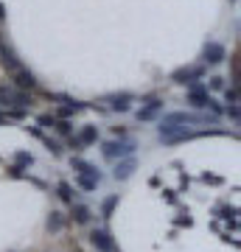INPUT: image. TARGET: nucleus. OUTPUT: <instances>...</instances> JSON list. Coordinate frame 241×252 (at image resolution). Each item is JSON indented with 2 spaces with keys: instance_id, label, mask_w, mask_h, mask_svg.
Wrapping results in <instances>:
<instances>
[{
  "instance_id": "nucleus-13",
  "label": "nucleus",
  "mask_w": 241,
  "mask_h": 252,
  "mask_svg": "<svg viewBox=\"0 0 241 252\" xmlns=\"http://www.w3.org/2000/svg\"><path fill=\"white\" fill-rule=\"evenodd\" d=\"M160 112H163V101L154 98V95H149V104L138 109V112H135V118H138V121H154Z\"/></svg>"
},
{
  "instance_id": "nucleus-32",
  "label": "nucleus",
  "mask_w": 241,
  "mask_h": 252,
  "mask_svg": "<svg viewBox=\"0 0 241 252\" xmlns=\"http://www.w3.org/2000/svg\"><path fill=\"white\" fill-rule=\"evenodd\" d=\"M112 135H115V137H126V129H124V126H112Z\"/></svg>"
},
{
  "instance_id": "nucleus-20",
  "label": "nucleus",
  "mask_w": 241,
  "mask_h": 252,
  "mask_svg": "<svg viewBox=\"0 0 241 252\" xmlns=\"http://www.w3.org/2000/svg\"><path fill=\"white\" fill-rule=\"evenodd\" d=\"M56 196L62 199L65 205H73V202H76V196H79V193H76V188H73L70 182H59V185H56Z\"/></svg>"
},
{
  "instance_id": "nucleus-2",
  "label": "nucleus",
  "mask_w": 241,
  "mask_h": 252,
  "mask_svg": "<svg viewBox=\"0 0 241 252\" xmlns=\"http://www.w3.org/2000/svg\"><path fill=\"white\" fill-rule=\"evenodd\" d=\"M135 149H138V143H135L132 137H112V140L101 143V157L115 162V160H124V157H132Z\"/></svg>"
},
{
  "instance_id": "nucleus-28",
  "label": "nucleus",
  "mask_w": 241,
  "mask_h": 252,
  "mask_svg": "<svg viewBox=\"0 0 241 252\" xmlns=\"http://www.w3.org/2000/svg\"><path fill=\"white\" fill-rule=\"evenodd\" d=\"M28 115V109H20V107H11L9 112H6V115L3 118H11V121H23V118Z\"/></svg>"
},
{
  "instance_id": "nucleus-27",
  "label": "nucleus",
  "mask_w": 241,
  "mask_h": 252,
  "mask_svg": "<svg viewBox=\"0 0 241 252\" xmlns=\"http://www.w3.org/2000/svg\"><path fill=\"white\" fill-rule=\"evenodd\" d=\"M224 101H227V104H239V87H224Z\"/></svg>"
},
{
  "instance_id": "nucleus-19",
  "label": "nucleus",
  "mask_w": 241,
  "mask_h": 252,
  "mask_svg": "<svg viewBox=\"0 0 241 252\" xmlns=\"http://www.w3.org/2000/svg\"><path fill=\"white\" fill-rule=\"evenodd\" d=\"M70 168L76 174H96V177H104V174L93 165V162H87V160H81V157H70Z\"/></svg>"
},
{
  "instance_id": "nucleus-24",
  "label": "nucleus",
  "mask_w": 241,
  "mask_h": 252,
  "mask_svg": "<svg viewBox=\"0 0 241 252\" xmlns=\"http://www.w3.org/2000/svg\"><path fill=\"white\" fill-rule=\"evenodd\" d=\"M14 165L23 168V171L31 168V165H34V154H31V152H17V154H14Z\"/></svg>"
},
{
  "instance_id": "nucleus-34",
  "label": "nucleus",
  "mask_w": 241,
  "mask_h": 252,
  "mask_svg": "<svg viewBox=\"0 0 241 252\" xmlns=\"http://www.w3.org/2000/svg\"><path fill=\"white\" fill-rule=\"evenodd\" d=\"M0 20H6V9L3 6H0Z\"/></svg>"
},
{
  "instance_id": "nucleus-3",
  "label": "nucleus",
  "mask_w": 241,
  "mask_h": 252,
  "mask_svg": "<svg viewBox=\"0 0 241 252\" xmlns=\"http://www.w3.org/2000/svg\"><path fill=\"white\" fill-rule=\"evenodd\" d=\"M34 104V95L28 90H20V87H6L0 84V107H20V109H28Z\"/></svg>"
},
{
  "instance_id": "nucleus-25",
  "label": "nucleus",
  "mask_w": 241,
  "mask_h": 252,
  "mask_svg": "<svg viewBox=\"0 0 241 252\" xmlns=\"http://www.w3.org/2000/svg\"><path fill=\"white\" fill-rule=\"evenodd\" d=\"M205 87H207V90H213V93H219V90H224V87H227V79H222V76H210Z\"/></svg>"
},
{
  "instance_id": "nucleus-26",
  "label": "nucleus",
  "mask_w": 241,
  "mask_h": 252,
  "mask_svg": "<svg viewBox=\"0 0 241 252\" xmlns=\"http://www.w3.org/2000/svg\"><path fill=\"white\" fill-rule=\"evenodd\" d=\"M36 124H39V129H54V126H56V115L42 112V115H36Z\"/></svg>"
},
{
  "instance_id": "nucleus-8",
  "label": "nucleus",
  "mask_w": 241,
  "mask_h": 252,
  "mask_svg": "<svg viewBox=\"0 0 241 252\" xmlns=\"http://www.w3.org/2000/svg\"><path fill=\"white\" fill-rule=\"evenodd\" d=\"M135 171H138V160H135V154H132V157L115 160V165H112V180H115V182H126Z\"/></svg>"
},
{
  "instance_id": "nucleus-4",
  "label": "nucleus",
  "mask_w": 241,
  "mask_h": 252,
  "mask_svg": "<svg viewBox=\"0 0 241 252\" xmlns=\"http://www.w3.org/2000/svg\"><path fill=\"white\" fill-rule=\"evenodd\" d=\"M207 76V67L205 64H185V67H177V70L171 73V81L174 84H182V87H191V84H197Z\"/></svg>"
},
{
  "instance_id": "nucleus-16",
  "label": "nucleus",
  "mask_w": 241,
  "mask_h": 252,
  "mask_svg": "<svg viewBox=\"0 0 241 252\" xmlns=\"http://www.w3.org/2000/svg\"><path fill=\"white\" fill-rule=\"evenodd\" d=\"M70 219H73V224H90V221H93V210H90L87 205H81V202H73Z\"/></svg>"
},
{
  "instance_id": "nucleus-33",
  "label": "nucleus",
  "mask_w": 241,
  "mask_h": 252,
  "mask_svg": "<svg viewBox=\"0 0 241 252\" xmlns=\"http://www.w3.org/2000/svg\"><path fill=\"white\" fill-rule=\"evenodd\" d=\"M202 180H205V182H213V185H219V182H222V180H219V177H207V174H205V177H202Z\"/></svg>"
},
{
  "instance_id": "nucleus-18",
  "label": "nucleus",
  "mask_w": 241,
  "mask_h": 252,
  "mask_svg": "<svg viewBox=\"0 0 241 252\" xmlns=\"http://www.w3.org/2000/svg\"><path fill=\"white\" fill-rule=\"evenodd\" d=\"M76 137L81 140V146H93V143H99V126H96V124L81 126L79 135H76Z\"/></svg>"
},
{
  "instance_id": "nucleus-17",
  "label": "nucleus",
  "mask_w": 241,
  "mask_h": 252,
  "mask_svg": "<svg viewBox=\"0 0 241 252\" xmlns=\"http://www.w3.org/2000/svg\"><path fill=\"white\" fill-rule=\"evenodd\" d=\"M101 180H104V177H96V174H76V185H79L81 190H87V193H96Z\"/></svg>"
},
{
  "instance_id": "nucleus-22",
  "label": "nucleus",
  "mask_w": 241,
  "mask_h": 252,
  "mask_svg": "<svg viewBox=\"0 0 241 252\" xmlns=\"http://www.w3.org/2000/svg\"><path fill=\"white\" fill-rule=\"evenodd\" d=\"M118 205H121V196H118V193L107 196L104 202H101V219H112V213H115Z\"/></svg>"
},
{
  "instance_id": "nucleus-29",
  "label": "nucleus",
  "mask_w": 241,
  "mask_h": 252,
  "mask_svg": "<svg viewBox=\"0 0 241 252\" xmlns=\"http://www.w3.org/2000/svg\"><path fill=\"white\" fill-rule=\"evenodd\" d=\"M216 213H219V216H222V219H227V221H230V216H236L239 210H236V207H227V205H222V207H219V210H216ZM230 224L236 227V221H230Z\"/></svg>"
},
{
  "instance_id": "nucleus-30",
  "label": "nucleus",
  "mask_w": 241,
  "mask_h": 252,
  "mask_svg": "<svg viewBox=\"0 0 241 252\" xmlns=\"http://www.w3.org/2000/svg\"><path fill=\"white\" fill-rule=\"evenodd\" d=\"M222 115H227V118L233 121V124H239V104H227Z\"/></svg>"
},
{
  "instance_id": "nucleus-1",
  "label": "nucleus",
  "mask_w": 241,
  "mask_h": 252,
  "mask_svg": "<svg viewBox=\"0 0 241 252\" xmlns=\"http://www.w3.org/2000/svg\"><path fill=\"white\" fill-rule=\"evenodd\" d=\"M219 118L210 115V112H166V115L160 118V124H157V135H171V132H177V129H188V126H213Z\"/></svg>"
},
{
  "instance_id": "nucleus-9",
  "label": "nucleus",
  "mask_w": 241,
  "mask_h": 252,
  "mask_svg": "<svg viewBox=\"0 0 241 252\" xmlns=\"http://www.w3.org/2000/svg\"><path fill=\"white\" fill-rule=\"evenodd\" d=\"M107 104H109V112H121V115H124V112H129V109H132V104H135V95L132 93H112V95H107Z\"/></svg>"
},
{
  "instance_id": "nucleus-31",
  "label": "nucleus",
  "mask_w": 241,
  "mask_h": 252,
  "mask_svg": "<svg viewBox=\"0 0 241 252\" xmlns=\"http://www.w3.org/2000/svg\"><path fill=\"white\" fill-rule=\"evenodd\" d=\"M68 149H73V152H81L84 146H81V140H79L76 135H70V137H68Z\"/></svg>"
},
{
  "instance_id": "nucleus-35",
  "label": "nucleus",
  "mask_w": 241,
  "mask_h": 252,
  "mask_svg": "<svg viewBox=\"0 0 241 252\" xmlns=\"http://www.w3.org/2000/svg\"><path fill=\"white\" fill-rule=\"evenodd\" d=\"M3 121H6V118H3V112H0V124H3Z\"/></svg>"
},
{
  "instance_id": "nucleus-5",
  "label": "nucleus",
  "mask_w": 241,
  "mask_h": 252,
  "mask_svg": "<svg viewBox=\"0 0 241 252\" xmlns=\"http://www.w3.org/2000/svg\"><path fill=\"white\" fill-rule=\"evenodd\" d=\"M0 64H3V70L9 73V76H14V73L23 67V62H20V56L14 54V48L3 39V34H0Z\"/></svg>"
},
{
  "instance_id": "nucleus-21",
  "label": "nucleus",
  "mask_w": 241,
  "mask_h": 252,
  "mask_svg": "<svg viewBox=\"0 0 241 252\" xmlns=\"http://www.w3.org/2000/svg\"><path fill=\"white\" fill-rule=\"evenodd\" d=\"M62 227H65V216L59 213V210H51L48 219H45V230H48V233H59Z\"/></svg>"
},
{
  "instance_id": "nucleus-15",
  "label": "nucleus",
  "mask_w": 241,
  "mask_h": 252,
  "mask_svg": "<svg viewBox=\"0 0 241 252\" xmlns=\"http://www.w3.org/2000/svg\"><path fill=\"white\" fill-rule=\"evenodd\" d=\"M202 132H191V129H177V132H171V135H163L160 140L166 146H177V143H185V140H194V137H199Z\"/></svg>"
},
{
  "instance_id": "nucleus-23",
  "label": "nucleus",
  "mask_w": 241,
  "mask_h": 252,
  "mask_svg": "<svg viewBox=\"0 0 241 252\" xmlns=\"http://www.w3.org/2000/svg\"><path fill=\"white\" fill-rule=\"evenodd\" d=\"M54 132H56V135H62V137H70L73 135V121H70V118H56Z\"/></svg>"
},
{
  "instance_id": "nucleus-6",
  "label": "nucleus",
  "mask_w": 241,
  "mask_h": 252,
  "mask_svg": "<svg viewBox=\"0 0 241 252\" xmlns=\"http://www.w3.org/2000/svg\"><path fill=\"white\" fill-rule=\"evenodd\" d=\"M224 59H227V48L222 45V42H205V48H202V64L205 67H216V64H222Z\"/></svg>"
},
{
  "instance_id": "nucleus-7",
  "label": "nucleus",
  "mask_w": 241,
  "mask_h": 252,
  "mask_svg": "<svg viewBox=\"0 0 241 252\" xmlns=\"http://www.w3.org/2000/svg\"><path fill=\"white\" fill-rule=\"evenodd\" d=\"M185 101L191 104L194 109H205L207 107V101H210V90H207L202 81H197V84H191L185 93Z\"/></svg>"
},
{
  "instance_id": "nucleus-11",
  "label": "nucleus",
  "mask_w": 241,
  "mask_h": 252,
  "mask_svg": "<svg viewBox=\"0 0 241 252\" xmlns=\"http://www.w3.org/2000/svg\"><path fill=\"white\" fill-rule=\"evenodd\" d=\"M11 81H14V87H20V90H36V87H39V81H36V76L31 70H28L26 64H23V67H20L17 73H14V76H11Z\"/></svg>"
},
{
  "instance_id": "nucleus-10",
  "label": "nucleus",
  "mask_w": 241,
  "mask_h": 252,
  "mask_svg": "<svg viewBox=\"0 0 241 252\" xmlns=\"http://www.w3.org/2000/svg\"><path fill=\"white\" fill-rule=\"evenodd\" d=\"M87 238H90V244H93L99 252H115V241H112V235H109L107 230H101V227L90 230Z\"/></svg>"
},
{
  "instance_id": "nucleus-12",
  "label": "nucleus",
  "mask_w": 241,
  "mask_h": 252,
  "mask_svg": "<svg viewBox=\"0 0 241 252\" xmlns=\"http://www.w3.org/2000/svg\"><path fill=\"white\" fill-rule=\"evenodd\" d=\"M28 135L36 137V140H42L45 149L54 154V157H62V143H59V140H54V137H48V135L42 132V129H39V126H28Z\"/></svg>"
},
{
  "instance_id": "nucleus-14",
  "label": "nucleus",
  "mask_w": 241,
  "mask_h": 252,
  "mask_svg": "<svg viewBox=\"0 0 241 252\" xmlns=\"http://www.w3.org/2000/svg\"><path fill=\"white\" fill-rule=\"evenodd\" d=\"M87 109V104H81V101L76 98H68L59 104V109H56V118H73V115H79V112H84Z\"/></svg>"
}]
</instances>
